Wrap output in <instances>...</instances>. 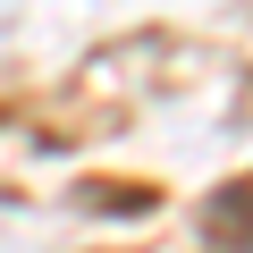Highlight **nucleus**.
<instances>
[{"label": "nucleus", "mask_w": 253, "mask_h": 253, "mask_svg": "<svg viewBox=\"0 0 253 253\" xmlns=\"http://www.w3.org/2000/svg\"><path fill=\"white\" fill-rule=\"evenodd\" d=\"M203 236L219 253H253V186H228L211 211H203Z\"/></svg>", "instance_id": "1"}]
</instances>
